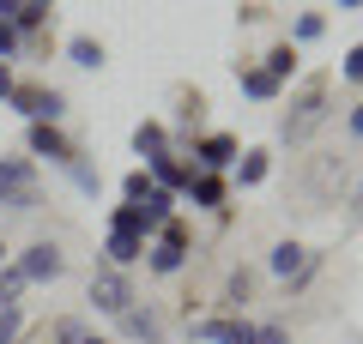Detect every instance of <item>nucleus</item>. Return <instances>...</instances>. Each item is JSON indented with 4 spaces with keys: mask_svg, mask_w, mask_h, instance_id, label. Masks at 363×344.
Instances as JSON below:
<instances>
[{
    "mask_svg": "<svg viewBox=\"0 0 363 344\" xmlns=\"http://www.w3.org/2000/svg\"><path fill=\"white\" fill-rule=\"evenodd\" d=\"M345 127H351V139H363V103H351V115H345Z\"/></svg>",
    "mask_w": 363,
    "mask_h": 344,
    "instance_id": "72a5a7b5",
    "label": "nucleus"
},
{
    "mask_svg": "<svg viewBox=\"0 0 363 344\" xmlns=\"http://www.w3.org/2000/svg\"><path fill=\"white\" fill-rule=\"evenodd\" d=\"M248 344H291V332L285 326H255V338Z\"/></svg>",
    "mask_w": 363,
    "mask_h": 344,
    "instance_id": "473e14b6",
    "label": "nucleus"
},
{
    "mask_svg": "<svg viewBox=\"0 0 363 344\" xmlns=\"http://www.w3.org/2000/svg\"><path fill=\"white\" fill-rule=\"evenodd\" d=\"M43 25H49V6H37V0H25V13L13 18V30H18V37H37Z\"/></svg>",
    "mask_w": 363,
    "mask_h": 344,
    "instance_id": "393cba45",
    "label": "nucleus"
},
{
    "mask_svg": "<svg viewBox=\"0 0 363 344\" xmlns=\"http://www.w3.org/2000/svg\"><path fill=\"white\" fill-rule=\"evenodd\" d=\"M13 266L25 272V284H55V278L67 272V254H61V242H30Z\"/></svg>",
    "mask_w": 363,
    "mask_h": 344,
    "instance_id": "1a4fd4ad",
    "label": "nucleus"
},
{
    "mask_svg": "<svg viewBox=\"0 0 363 344\" xmlns=\"http://www.w3.org/2000/svg\"><path fill=\"white\" fill-rule=\"evenodd\" d=\"M188 332H194L200 344H248L255 338V320H242V314H200V320H188Z\"/></svg>",
    "mask_w": 363,
    "mask_h": 344,
    "instance_id": "6e6552de",
    "label": "nucleus"
},
{
    "mask_svg": "<svg viewBox=\"0 0 363 344\" xmlns=\"http://www.w3.org/2000/svg\"><path fill=\"white\" fill-rule=\"evenodd\" d=\"M18 49H25V37H18L13 25H0V61L13 67V61H18Z\"/></svg>",
    "mask_w": 363,
    "mask_h": 344,
    "instance_id": "7c9ffc66",
    "label": "nucleus"
},
{
    "mask_svg": "<svg viewBox=\"0 0 363 344\" xmlns=\"http://www.w3.org/2000/svg\"><path fill=\"white\" fill-rule=\"evenodd\" d=\"M260 67H267V73L279 79V85H285V79L297 73V49H291V42H279V49H272V55H267V61H260Z\"/></svg>",
    "mask_w": 363,
    "mask_h": 344,
    "instance_id": "b1692460",
    "label": "nucleus"
},
{
    "mask_svg": "<svg viewBox=\"0 0 363 344\" xmlns=\"http://www.w3.org/2000/svg\"><path fill=\"white\" fill-rule=\"evenodd\" d=\"M109 229H128V236H140V242H145V224H140V205H128V200H121L116 212H109Z\"/></svg>",
    "mask_w": 363,
    "mask_h": 344,
    "instance_id": "bb28decb",
    "label": "nucleus"
},
{
    "mask_svg": "<svg viewBox=\"0 0 363 344\" xmlns=\"http://www.w3.org/2000/svg\"><path fill=\"white\" fill-rule=\"evenodd\" d=\"M79 344H109V338H104V332H85V338H79Z\"/></svg>",
    "mask_w": 363,
    "mask_h": 344,
    "instance_id": "4c0bfd02",
    "label": "nucleus"
},
{
    "mask_svg": "<svg viewBox=\"0 0 363 344\" xmlns=\"http://www.w3.org/2000/svg\"><path fill=\"white\" fill-rule=\"evenodd\" d=\"M18 13H25V0H0V25H13Z\"/></svg>",
    "mask_w": 363,
    "mask_h": 344,
    "instance_id": "f704fd0d",
    "label": "nucleus"
},
{
    "mask_svg": "<svg viewBox=\"0 0 363 344\" xmlns=\"http://www.w3.org/2000/svg\"><path fill=\"white\" fill-rule=\"evenodd\" d=\"M6 109L25 115V121H61V115H67V97H61L55 85H13Z\"/></svg>",
    "mask_w": 363,
    "mask_h": 344,
    "instance_id": "39448f33",
    "label": "nucleus"
},
{
    "mask_svg": "<svg viewBox=\"0 0 363 344\" xmlns=\"http://www.w3.org/2000/svg\"><path fill=\"white\" fill-rule=\"evenodd\" d=\"M133 151H140L145 164L164 157V151H176V145H169V127H164V121H140V127H133Z\"/></svg>",
    "mask_w": 363,
    "mask_h": 344,
    "instance_id": "a211bd4d",
    "label": "nucleus"
},
{
    "mask_svg": "<svg viewBox=\"0 0 363 344\" xmlns=\"http://www.w3.org/2000/svg\"><path fill=\"white\" fill-rule=\"evenodd\" d=\"M25 332V308H0V344H18Z\"/></svg>",
    "mask_w": 363,
    "mask_h": 344,
    "instance_id": "c85d7f7f",
    "label": "nucleus"
},
{
    "mask_svg": "<svg viewBox=\"0 0 363 344\" xmlns=\"http://www.w3.org/2000/svg\"><path fill=\"white\" fill-rule=\"evenodd\" d=\"M267 176H272V151L267 145H248V151L236 157V181H242V188H260Z\"/></svg>",
    "mask_w": 363,
    "mask_h": 344,
    "instance_id": "6ab92c4d",
    "label": "nucleus"
},
{
    "mask_svg": "<svg viewBox=\"0 0 363 344\" xmlns=\"http://www.w3.org/2000/svg\"><path fill=\"white\" fill-rule=\"evenodd\" d=\"M351 205H357V212H363V181H357V193H351Z\"/></svg>",
    "mask_w": 363,
    "mask_h": 344,
    "instance_id": "ea45409f",
    "label": "nucleus"
},
{
    "mask_svg": "<svg viewBox=\"0 0 363 344\" xmlns=\"http://www.w3.org/2000/svg\"><path fill=\"white\" fill-rule=\"evenodd\" d=\"M25 145H30V157H49V164H73V139H67V133L61 127H55V121H30V127H25Z\"/></svg>",
    "mask_w": 363,
    "mask_h": 344,
    "instance_id": "9d476101",
    "label": "nucleus"
},
{
    "mask_svg": "<svg viewBox=\"0 0 363 344\" xmlns=\"http://www.w3.org/2000/svg\"><path fill=\"white\" fill-rule=\"evenodd\" d=\"M236 85H242V97H255V103H279L285 97V85H279L267 67H236Z\"/></svg>",
    "mask_w": 363,
    "mask_h": 344,
    "instance_id": "dca6fc26",
    "label": "nucleus"
},
{
    "mask_svg": "<svg viewBox=\"0 0 363 344\" xmlns=\"http://www.w3.org/2000/svg\"><path fill=\"white\" fill-rule=\"evenodd\" d=\"M85 332H91L85 320H61V326H55V338H49V344H79V338H85Z\"/></svg>",
    "mask_w": 363,
    "mask_h": 344,
    "instance_id": "2f4dec72",
    "label": "nucleus"
},
{
    "mask_svg": "<svg viewBox=\"0 0 363 344\" xmlns=\"http://www.w3.org/2000/svg\"><path fill=\"white\" fill-rule=\"evenodd\" d=\"M188 254H194V242H188V224H182V217H169L152 242H145V272H157V278H176V272L188 266Z\"/></svg>",
    "mask_w": 363,
    "mask_h": 344,
    "instance_id": "f03ea898",
    "label": "nucleus"
},
{
    "mask_svg": "<svg viewBox=\"0 0 363 344\" xmlns=\"http://www.w3.org/2000/svg\"><path fill=\"white\" fill-rule=\"evenodd\" d=\"M13 85H18V79H13V67H6V61H0V103H6V97H13Z\"/></svg>",
    "mask_w": 363,
    "mask_h": 344,
    "instance_id": "c9c22d12",
    "label": "nucleus"
},
{
    "mask_svg": "<svg viewBox=\"0 0 363 344\" xmlns=\"http://www.w3.org/2000/svg\"><path fill=\"white\" fill-rule=\"evenodd\" d=\"M236 157H242V139H236V133H206V139H194V169L200 176H224V169H236Z\"/></svg>",
    "mask_w": 363,
    "mask_h": 344,
    "instance_id": "0eeeda50",
    "label": "nucleus"
},
{
    "mask_svg": "<svg viewBox=\"0 0 363 344\" xmlns=\"http://www.w3.org/2000/svg\"><path fill=\"white\" fill-rule=\"evenodd\" d=\"M333 6L339 13H363V0H333Z\"/></svg>",
    "mask_w": 363,
    "mask_h": 344,
    "instance_id": "e433bc0d",
    "label": "nucleus"
},
{
    "mask_svg": "<svg viewBox=\"0 0 363 344\" xmlns=\"http://www.w3.org/2000/svg\"><path fill=\"white\" fill-rule=\"evenodd\" d=\"M121 320V338H133V344H164V320H157V308H140L133 302L128 314H116Z\"/></svg>",
    "mask_w": 363,
    "mask_h": 344,
    "instance_id": "ddd939ff",
    "label": "nucleus"
},
{
    "mask_svg": "<svg viewBox=\"0 0 363 344\" xmlns=\"http://www.w3.org/2000/svg\"><path fill=\"white\" fill-rule=\"evenodd\" d=\"M0 205L6 212H37V164L30 157H0Z\"/></svg>",
    "mask_w": 363,
    "mask_h": 344,
    "instance_id": "7ed1b4c3",
    "label": "nucleus"
},
{
    "mask_svg": "<svg viewBox=\"0 0 363 344\" xmlns=\"http://www.w3.org/2000/svg\"><path fill=\"white\" fill-rule=\"evenodd\" d=\"M6 260H13V248H6V236H0V266H6Z\"/></svg>",
    "mask_w": 363,
    "mask_h": 344,
    "instance_id": "58836bf2",
    "label": "nucleus"
},
{
    "mask_svg": "<svg viewBox=\"0 0 363 344\" xmlns=\"http://www.w3.org/2000/svg\"><path fill=\"white\" fill-rule=\"evenodd\" d=\"M182 200L194 205V212H224V200H230V181H224V176H194Z\"/></svg>",
    "mask_w": 363,
    "mask_h": 344,
    "instance_id": "4468645a",
    "label": "nucleus"
},
{
    "mask_svg": "<svg viewBox=\"0 0 363 344\" xmlns=\"http://www.w3.org/2000/svg\"><path fill=\"white\" fill-rule=\"evenodd\" d=\"M67 176H73V188H79V193H91V200H97V188H104V176H97V169H91L85 157H73V164H67Z\"/></svg>",
    "mask_w": 363,
    "mask_h": 344,
    "instance_id": "a878e982",
    "label": "nucleus"
},
{
    "mask_svg": "<svg viewBox=\"0 0 363 344\" xmlns=\"http://www.w3.org/2000/svg\"><path fill=\"white\" fill-rule=\"evenodd\" d=\"M140 169H145V176H152V188H164V193H176V200H182V193H188V181L200 176V169H194V164H182L176 151H164V157H152V164H140Z\"/></svg>",
    "mask_w": 363,
    "mask_h": 344,
    "instance_id": "9b49d317",
    "label": "nucleus"
},
{
    "mask_svg": "<svg viewBox=\"0 0 363 344\" xmlns=\"http://www.w3.org/2000/svg\"><path fill=\"white\" fill-rule=\"evenodd\" d=\"M169 217H176V193H164V188H152V193H145V200H140V224H145V242H152L157 229L169 224Z\"/></svg>",
    "mask_w": 363,
    "mask_h": 344,
    "instance_id": "f3484780",
    "label": "nucleus"
},
{
    "mask_svg": "<svg viewBox=\"0 0 363 344\" xmlns=\"http://www.w3.org/2000/svg\"><path fill=\"white\" fill-rule=\"evenodd\" d=\"M67 61H73V67H85V73H97V67H104L109 55H104V42H97V37H67Z\"/></svg>",
    "mask_w": 363,
    "mask_h": 344,
    "instance_id": "aec40b11",
    "label": "nucleus"
},
{
    "mask_svg": "<svg viewBox=\"0 0 363 344\" xmlns=\"http://www.w3.org/2000/svg\"><path fill=\"white\" fill-rule=\"evenodd\" d=\"M339 79H345V85H363V42H357V49H345V61H339Z\"/></svg>",
    "mask_w": 363,
    "mask_h": 344,
    "instance_id": "c756f323",
    "label": "nucleus"
},
{
    "mask_svg": "<svg viewBox=\"0 0 363 344\" xmlns=\"http://www.w3.org/2000/svg\"><path fill=\"white\" fill-rule=\"evenodd\" d=\"M248 296H255V272H248V266H236L230 278H224V302H230V308H242Z\"/></svg>",
    "mask_w": 363,
    "mask_h": 344,
    "instance_id": "5701e85b",
    "label": "nucleus"
},
{
    "mask_svg": "<svg viewBox=\"0 0 363 344\" xmlns=\"http://www.w3.org/2000/svg\"><path fill=\"white\" fill-rule=\"evenodd\" d=\"M104 260L116 272H128V266H140V260H145V242H140V236H128V229H109V236H104Z\"/></svg>",
    "mask_w": 363,
    "mask_h": 344,
    "instance_id": "2eb2a0df",
    "label": "nucleus"
},
{
    "mask_svg": "<svg viewBox=\"0 0 363 344\" xmlns=\"http://www.w3.org/2000/svg\"><path fill=\"white\" fill-rule=\"evenodd\" d=\"M267 272H272L279 284H291V290H297V284H309V272H315V248H303L297 236H285V242H272Z\"/></svg>",
    "mask_w": 363,
    "mask_h": 344,
    "instance_id": "20e7f679",
    "label": "nucleus"
},
{
    "mask_svg": "<svg viewBox=\"0 0 363 344\" xmlns=\"http://www.w3.org/2000/svg\"><path fill=\"white\" fill-rule=\"evenodd\" d=\"M345 176H351L345 157H339V151H321V157L309 164V193H315V200H333V193H345Z\"/></svg>",
    "mask_w": 363,
    "mask_h": 344,
    "instance_id": "f8f14e48",
    "label": "nucleus"
},
{
    "mask_svg": "<svg viewBox=\"0 0 363 344\" xmlns=\"http://www.w3.org/2000/svg\"><path fill=\"white\" fill-rule=\"evenodd\" d=\"M133 302H140V296H133V278H128V272H116V266L91 272V308H97V314H128Z\"/></svg>",
    "mask_w": 363,
    "mask_h": 344,
    "instance_id": "423d86ee",
    "label": "nucleus"
},
{
    "mask_svg": "<svg viewBox=\"0 0 363 344\" xmlns=\"http://www.w3.org/2000/svg\"><path fill=\"white\" fill-rule=\"evenodd\" d=\"M321 37H327V18H321V13H297V25H291V49L321 42Z\"/></svg>",
    "mask_w": 363,
    "mask_h": 344,
    "instance_id": "4be33fe9",
    "label": "nucleus"
},
{
    "mask_svg": "<svg viewBox=\"0 0 363 344\" xmlns=\"http://www.w3.org/2000/svg\"><path fill=\"white\" fill-rule=\"evenodd\" d=\"M37 6H55V0H37Z\"/></svg>",
    "mask_w": 363,
    "mask_h": 344,
    "instance_id": "a19ab883",
    "label": "nucleus"
},
{
    "mask_svg": "<svg viewBox=\"0 0 363 344\" xmlns=\"http://www.w3.org/2000/svg\"><path fill=\"white\" fill-rule=\"evenodd\" d=\"M333 121V91H327V79H309V85L291 97V109H285V121H279V139L297 151V145H309L315 133Z\"/></svg>",
    "mask_w": 363,
    "mask_h": 344,
    "instance_id": "f257e3e1",
    "label": "nucleus"
},
{
    "mask_svg": "<svg viewBox=\"0 0 363 344\" xmlns=\"http://www.w3.org/2000/svg\"><path fill=\"white\" fill-rule=\"evenodd\" d=\"M25 272L13 266V260H6V266H0V308H25Z\"/></svg>",
    "mask_w": 363,
    "mask_h": 344,
    "instance_id": "412c9836",
    "label": "nucleus"
},
{
    "mask_svg": "<svg viewBox=\"0 0 363 344\" xmlns=\"http://www.w3.org/2000/svg\"><path fill=\"white\" fill-rule=\"evenodd\" d=\"M145 193H152V176H145V169H128V181H121V200H128V205H140Z\"/></svg>",
    "mask_w": 363,
    "mask_h": 344,
    "instance_id": "cd10ccee",
    "label": "nucleus"
}]
</instances>
